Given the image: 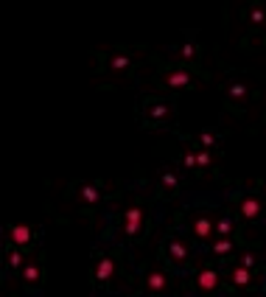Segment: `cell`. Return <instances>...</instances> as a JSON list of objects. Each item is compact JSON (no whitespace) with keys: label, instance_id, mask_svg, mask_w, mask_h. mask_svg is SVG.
<instances>
[{"label":"cell","instance_id":"13","mask_svg":"<svg viewBox=\"0 0 266 297\" xmlns=\"http://www.w3.org/2000/svg\"><path fill=\"white\" fill-rule=\"evenodd\" d=\"M213 252H216V255H230V252H233V241H227V239L216 241V244H213Z\"/></svg>","mask_w":266,"mask_h":297},{"label":"cell","instance_id":"9","mask_svg":"<svg viewBox=\"0 0 266 297\" xmlns=\"http://www.w3.org/2000/svg\"><path fill=\"white\" fill-rule=\"evenodd\" d=\"M168 252H171V258L174 261H185V255H188V250H185V244L182 241H168Z\"/></svg>","mask_w":266,"mask_h":297},{"label":"cell","instance_id":"22","mask_svg":"<svg viewBox=\"0 0 266 297\" xmlns=\"http://www.w3.org/2000/svg\"><path fill=\"white\" fill-rule=\"evenodd\" d=\"M196 163H199L202 168H205V166H210V154H208V151H199V154H196Z\"/></svg>","mask_w":266,"mask_h":297},{"label":"cell","instance_id":"15","mask_svg":"<svg viewBox=\"0 0 266 297\" xmlns=\"http://www.w3.org/2000/svg\"><path fill=\"white\" fill-rule=\"evenodd\" d=\"M230 230H233V224H230V219H219V222H216V233H219V236H227Z\"/></svg>","mask_w":266,"mask_h":297},{"label":"cell","instance_id":"25","mask_svg":"<svg viewBox=\"0 0 266 297\" xmlns=\"http://www.w3.org/2000/svg\"><path fill=\"white\" fill-rule=\"evenodd\" d=\"M168 112V110H166V107H163V104H160V107H154V118H163V115H166Z\"/></svg>","mask_w":266,"mask_h":297},{"label":"cell","instance_id":"12","mask_svg":"<svg viewBox=\"0 0 266 297\" xmlns=\"http://www.w3.org/2000/svg\"><path fill=\"white\" fill-rule=\"evenodd\" d=\"M81 199H84V202H90V205H95V202L101 199L98 188H95V185H84V188H81Z\"/></svg>","mask_w":266,"mask_h":297},{"label":"cell","instance_id":"5","mask_svg":"<svg viewBox=\"0 0 266 297\" xmlns=\"http://www.w3.org/2000/svg\"><path fill=\"white\" fill-rule=\"evenodd\" d=\"M261 210H264V207H261V202H258L255 196H247V199H241V216H244V219H255Z\"/></svg>","mask_w":266,"mask_h":297},{"label":"cell","instance_id":"19","mask_svg":"<svg viewBox=\"0 0 266 297\" xmlns=\"http://www.w3.org/2000/svg\"><path fill=\"white\" fill-rule=\"evenodd\" d=\"M182 163H185V168H196V166H199V163H196V154H193V151H185Z\"/></svg>","mask_w":266,"mask_h":297},{"label":"cell","instance_id":"21","mask_svg":"<svg viewBox=\"0 0 266 297\" xmlns=\"http://www.w3.org/2000/svg\"><path fill=\"white\" fill-rule=\"evenodd\" d=\"M163 185L174 191V188H177V177H174V174H171V171H166V174H163Z\"/></svg>","mask_w":266,"mask_h":297},{"label":"cell","instance_id":"17","mask_svg":"<svg viewBox=\"0 0 266 297\" xmlns=\"http://www.w3.org/2000/svg\"><path fill=\"white\" fill-rule=\"evenodd\" d=\"M199 143H202L205 148L216 146V135H213V132H202V135H199Z\"/></svg>","mask_w":266,"mask_h":297},{"label":"cell","instance_id":"11","mask_svg":"<svg viewBox=\"0 0 266 297\" xmlns=\"http://www.w3.org/2000/svg\"><path fill=\"white\" fill-rule=\"evenodd\" d=\"M22 278H25V280H28V283H37V280H39V278H42V269H39V266H37V263H28V266H25V269H22Z\"/></svg>","mask_w":266,"mask_h":297},{"label":"cell","instance_id":"6","mask_svg":"<svg viewBox=\"0 0 266 297\" xmlns=\"http://www.w3.org/2000/svg\"><path fill=\"white\" fill-rule=\"evenodd\" d=\"M193 230H196V236H199V239H208L213 230H216V224H213L208 216H202V219H196V222H193Z\"/></svg>","mask_w":266,"mask_h":297},{"label":"cell","instance_id":"2","mask_svg":"<svg viewBox=\"0 0 266 297\" xmlns=\"http://www.w3.org/2000/svg\"><path fill=\"white\" fill-rule=\"evenodd\" d=\"M112 275H115V261H112L110 255L98 258V263H95V280H98V283H107Z\"/></svg>","mask_w":266,"mask_h":297},{"label":"cell","instance_id":"18","mask_svg":"<svg viewBox=\"0 0 266 297\" xmlns=\"http://www.w3.org/2000/svg\"><path fill=\"white\" fill-rule=\"evenodd\" d=\"M179 56H182V59H193V56H196V48L190 45V42H185V45L179 48Z\"/></svg>","mask_w":266,"mask_h":297},{"label":"cell","instance_id":"16","mask_svg":"<svg viewBox=\"0 0 266 297\" xmlns=\"http://www.w3.org/2000/svg\"><path fill=\"white\" fill-rule=\"evenodd\" d=\"M230 95H233V98H247V87L235 81V84H230Z\"/></svg>","mask_w":266,"mask_h":297},{"label":"cell","instance_id":"24","mask_svg":"<svg viewBox=\"0 0 266 297\" xmlns=\"http://www.w3.org/2000/svg\"><path fill=\"white\" fill-rule=\"evenodd\" d=\"M252 23H264V9H252Z\"/></svg>","mask_w":266,"mask_h":297},{"label":"cell","instance_id":"1","mask_svg":"<svg viewBox=\"0 0 266 297\" xmlns=\"http://www.w3.org/2000/svg\"><path fill=\"white\" fill-rule=\"evenodd\" d=\"M143 227V210L140 207H129L126 210V219H123V230L129 233V236H137Z\"/></svg>","mask_w":266,"mask_h":297},{"label":"cell","instance_id":"20","mask_svg":"<svg viewBox=\"0 0 266 297\" xmlns=\"http://www.w3.org/2000/svg\"><path fill=\"white\" fill-rule=\"evenodd\" d=\"M112 68H115V70L129 68V56H115V59H112Z\"/></svg>","mask_w":266,"mask_h":297},{"label":"cell","instance_id":"23","mask_svg":"<svg viewBox=\"0 0 266 297\" xmlns=\"http://www.w3.org/2000/svg\"><path fill=\"white\" fill-rule=\"evenodd\" d=\"M241 266H244V269H252V266H255V255H241Z\"/></svg>","mask_w":266,"mask_h":297},{"label":"cell","instance_id":"4","mask_svg":"<svg viewBox=\"0 0 266 297\" xmlns=\"http://www.w3.org/2000/svg\"><path fill=\"white\" fill-rule=\"evenodd\" d=\"M166 84L168 87H188L190 84V73L188 70H171L166 76Z\"/></svg>","mask_w":266,"mask_h":297},{"label":"cell","instance_id":"8","mask_svg":"<svg viewBox=\"0 0 266 297\" xmlns=\"http://www.w3.org/2000/svg\"><path fill=\"white\" fill-rule=\"evenodd\" d=\"M146 289H149V292H163V289H166V275L152 272L149 278H146Z\"/></svg>","mask_w":266,"mask_h":297},{"label":"cell","instance_id":"10","mask_svg":"<svg viewBox=\"0 0 266 297\" xmlns=\"http://www.w3.org/2000/svg\"><path fill=\"white\" fill-rule=\"evenodd\" d=\"M249 280H252L249 269H244V266H235V269H233V283L235 286H247Z\"/></svg>","mask_w":266,"mask_h":297},{"label":"cell","instance_id":"7","mask_svg":"<svg viewBox=\"0 0 266 297\" xmlns=\"http://www.w3.org/2000/svg\"><path fill=\"white\" fill-rule=\"evenodd\" d=\"M11 241H14V244H28V241H31V227H28V224L11 227Z\"/></svg>","mask_w":266,"mask_h":297},{"label":"cell","instance_id":"3","mask_svg":"<svg viewBox=\"0 0 266 297\" xmlns=\"http://www.w3.org/2000/svg\"><path fill=\"white\" fill-rule=\"evenodd\" d=\"M196 286H199L202 292H213L216 286H219V272H213V269H202L196 275Z\"/></svg>","mask_w":266,"mask_h":297},{"label":"cell","instance_id":"14","mask_svg":"<svg viewBox=\"0 0 266 297\" xmlns=\"http://www.w3.org/2000/svg\"><path fill=\"white\" fill-rule=\"evenodd\" d=\"M9 263H11V266H14V269H17V266H22V263H25V255H22L20 250L9 252Z\"/></svg>","mask_w":266,"mask_h":297}]
</instances>
